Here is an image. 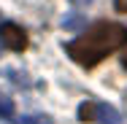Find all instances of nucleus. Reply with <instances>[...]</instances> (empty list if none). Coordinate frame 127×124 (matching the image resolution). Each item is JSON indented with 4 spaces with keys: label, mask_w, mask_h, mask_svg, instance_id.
<instances>
[{
    "label": "nucleus",
    "mask_w": 127,
    "mask_h": 124,
    "mask_svg": "<svg viewBox=\"0 0 127 124\" xmlns=\"http://www.w3.org/2000/svg\"><path fill=\"white\" fill-rule=\"evenodd\" d=\"M122 46H127V27L116 25V22H97L84 35L70 41L65 46V51L81 68H95L97 62H103L108 54L119 51Z\"/></svg>",
    "instance_id": "f257e3e1"
},
{
    "label": "nucleus",
    "mask_w": 127,
    "mask_h": 124,
    "mask_svg": "<svg viewBox=\"0 0 127 124\" xmlns=\"http://www.w3.org/2000/svg\"><path fill=\"white\" fill-rule=\"evenodd\" d=\"M78 119L81 122H103V124H119V113L105 105V102H95V100H87L78 105Z\"/></svg>",
    "instance_id": "f03ea898"
},
{
    "label": "nucleus",
    "mask_w": 127,
    "mask_h": 124,
    "mask_svg": "<svg viewBox=\"0 0 127 124\" xmlns=\"http://www.w3.org/2000/svg\"><path fill=\"white\" fill-rule=\"evenodd\" d=\"M0 43H3L5 49H11V51H25L27 46H30V38H27V32L19 25L3 22V25H0Z\"/></svg>",
    "instance_id": "7ed1b4c3"
},
{
    "label": "nucleus",
    "mask_w": 127,
    "mask_h": 124,
    "mask_svg": "<svg viewBox=\"0 0 127 124\" xmlns=\"http://www.w3.org/2000/svg\"><path fill=\"white\" fill-rule=\"evenodd\" d=\"M11 116H14V102L11 97L0 95V119H11Z\"/></svg>",
    "instance_id": "20e7f679"
},
{
    "label": "nucleus",
    "mask_w": 127,
    "mask_h": 124,
    "mask_svg": "<svg viewBox=\"0 0 127 124\" xmlns=\"http://www.w3.org/2000/svg\"><path fill=\"white\" fill-rule=\"evenodd\" d=\"M19 124H51V119L46 113H30L25 119H19Z\"/></svg>",
    "instance_id": "39448f33"
},
{
    "label": "nucleus",
    "mask_w": 127,
    "mask_h": 124,
    "mask_svg": "<svg viewBox=\"0 0 127 124\" xmlns=\"http://www.w3.org/2000/svg\"><path fill=\"white\" fill-rule=\"evenodd\" d=\"M81 25H84V16H68V19H65V27H68V30H78Z\"/></svg>",
    "instance_id": "423d86ee"
},
{
    "label": "nucleus",
    "mask_w": 127,
    "mask_h": 124,
    "mask_svg": "<svg viewBox=\"0 0 127 124\" xmlns=\"http://www.w3.org/2000/svg\"><path fill=\"white\" fill-rule=\"evenodd\" d=\"M114 5H116V11L127 14V0H114Z\"/></svg>",
    "instance_id": "0eeeda50"
},
{
    "label": "nucleus",
    "mask_w": 127,
    "mask_h": 124,
    "mask_svg": "<svg viewBox=\"0 0 127 124\" xmlns=\"http://www.w3.org/2000/svg\"><path fill=\"white\" fill-rule=\"evenodd\" d=\"M70 3H73V5H78V8H81V5H89L92 0H70Z\"/></svg>",
    "instance_id": "6e6552de"
},
{
    "label": "nucleus",
    "mask_w": 127,
    "mask_h": 124,
    "mask_svg": "<svg viewBox=\"0 0 127 124\" xmlns=\"http://www.w3.org/2000/svg\"><path fill=\"white\" fill-rule=\"evenodd\" d=\"M122 65H125V70H127V54H125V59H122Z\"/></svg>",
    "instance_id": "1a4fd4ad"
}]
</instances>
